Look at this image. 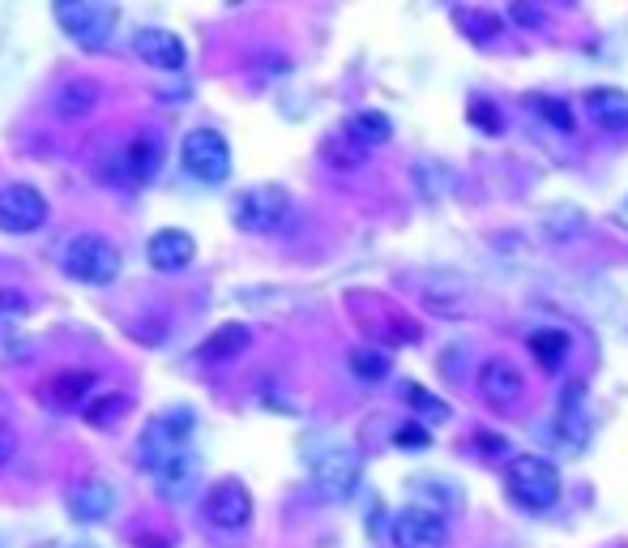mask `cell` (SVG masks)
I'll use <instances>...</instances> for the list:
<instances>
[{
	"label": "cell",
	"instance_id": "cell-1",
	"mask_svg": "<svg viewBox=\"0 0 628 548\" xmlns=\"http://www.w3.org/2000/svg\"><path fill=\"white\" fill-rule=\"evenodd\" d=\"M193 411L189 407H171L154 420H145L142 438H138V458L154 480V493L167 501H185L193 493L197 458H193Z\"/></svg>",
	"mask_w": 628,
	"mask_h": 548
},
{
	"label": "cell",
	"instance_id": "cell-2",
	"mask_svg": "<svg viewBox=\"0 0 628 548\" xmlns=\"http://www.w3.org/2000/svg\"><path fill=\"white\" fill-rule=\"evenodd\" d=\"M505 489L522 510L543 514V510H552L560 501V471L547 458H538V454H518L505 467Z\"/></svg>",
	"mask_w": 628,
	"mask_h": 548
},
{
	"label": "cell",
	"instance_id": "cell-3",
	"mask_svg": "<svg viewBox=\"0 0 628 548\" xmlns=\"http://www.w3.org/2000/svg\"><path fill=\"white\" fill-rule=\"evenodd\" d=\"M60 266H64L69 279H78V283H86V288H107V283H116V275H120V253H116L111 241L82 232V236H73V241L64 245Z\"/></svg>",
	"mask_w": 628,
	"mask_h": 548
},
{
	"label": "cell",
	"instance_id": "cell-4",
	"mask_svg": "<svg viewBox=\"0 0 628 548\" xmlns=\"http://www.w3.org/2000/svg\"><path fill=\"white\" fill-rule=\"evenodd\" d=\"M291 214V194L283 185H252L232 198V223L240 232L252 236H265V232H279Z\"/></svg>",
	"mask_w": 628,
	"mask_h": 548
},
{
	"label": "cell",
	"instance_id": "cell-5",
	"mask_svg": "<svg viewBox=\"0 0 628 548\" xmlns=\"http://www.w3.org/2000/svg\"><path fill=\"white\" fill-rule=\"evenodd\" d=\"M51 18L60 22V31L78 44V48H107L111 26H116V9L107 4H91V0H60L51 9Z\"/></svg>",
	"mask_w": 628,
	"mask_h": 548
},
{
	"label": "cell",
	"instance_id": "cell-6",
	"mask_svg": "<svg viewBox=\"0 0 628 548\" xmlns=\"http://www.w3.org/2000/svg\"><path fill=\"white\" fill-rule=\"evenodd\" d=\"M180 163L201 185H223L232 176V147L218 129H193V133H185Z\"/></svg>",
	"mask_w": 628,
	"mask_h": 548
},
{
	"label": "cell",
	"instance_id": "cell-7",
	"mask_svg": "<svg viewBox=\"0 0 628 548\" xmlns=\"http://www.w3.org/2000/svg\"><path fill=\"white\" fill-rule=\"evenodd\" d=\"M201 518H205V527H214L223 536L244 532L252 523V493L244 489L240 480H218L201 501Z\"/></svg>",
	"mask_w": 628,
	"mask_h": 548
},
{
	"label": "cell",
	"instance_id": "cell-8",
	"mask_svg": "<svg viewBox=\"0 0 628 548\" xmlns=\"http://www.w3.org/2000/svg\"><path fill=\"white\" fill-rule=\"evenodd\" d=\"M48 223V201L35 185H4L0 189V232H39Z\"/></svg>",
	"mask_w": 628,
	"mask_h": 548
},
{
	"label": "cell",
	"instance_id": "cell-9",
	"mask_svg": "<svg viewBox=\"0 0 628 548\" xmlns=\"http://www.w3.org/2000/svg\"><path fill=\"white\" fill-rule=\"evenodd\" d=\"M312 485H317L321 498H330V501L351 498L355 485H359V454L346 446L325 450V454L312 463Z\"/></svg>",
	"mask_w": 628,
	"mask_h": 548
},
{
	"label": "cell",
	"instance_id": "cell-10",
	"mask_svg": "<svg viewBox=\"0 0 628 548\" xmlns=\"http://www.w3.org/2000/svg\"><path fill=\"white\" fill-rule=\"evenodd\" d=\"M445 540H449V527L436 510L406 505L393 514V545L398 548H445Z\"/></svg>",
	"mask_w": 628,
	"mask_h": 548
},
{
	"label": "cell",
	"instance_id": "cell-11",
	"mask_svg": "<svg viewBox=\"0 0 628 548\" xmlns=\"http://www.w3.org/2000/svg\"><path fill=\"white\" fill-rule=\"evenodd\" d=\"M163 138L158 133H138V138H129V147L120 150V159H116V172H120V185H145L158 167H163Z\"/></svg>",
	"mask_w": 628,
	"mask_h": 548
},
{
	"label": "cell",
	"instance_id": "cell-12",
	"mask_svg": "<svg viewBox=\"0 0 628 548\" xmlns=\"http://www.w3.org/2000/svg\"><path fill=\"white\" fill-rule=\"evenodd\" d=\"M479 395L491 407H513V403L526 395V377L518 364H509L505 355H491L479 364Z\"/></svg>",
	"mask_w": 628,
	"mask_h": 548
},
{
	"label": "cell",
	"instance_id": "cell-13",
	"mask_svg": "<svg viewBox=\"0 0 628 548\" xmlns=\"http://www.w3.org/2000/svg\"><path fill=\"white\" fill-rule=\"evenodd\" d=\"M133 51L142 56L150 69H163V73H176V69H185V60H189L180 35H171V31H163V26L138 31V35H133Z\"/></svg>",
	"mask_w": 628,
	"mask_h": 548
},
{
	"label": "cell",
	"instance_id": "cell-14",
	"mask_svg": "<svg viewBox=\"0 0 628 548\" xmlns=\"http://www.w3.org/2000/svg\"><path fill=\"white\" fill-rule=\"evenodd\" d=\"M145 257H150V266H154V270L176 275V270H185V266L197 257V241L189 236V232H180V228H163V232H154V236H150Z\"/></svg>",
	"mask_w": 628,
	"mask_h": 548
},
{
	"label": "cell",
	"instance_id": "cell-15",
	"mask_svg": "<svg viewBox=\"0 0 628 548\" xmlns=\"http://www.w3.org/2000/svg\"><path fill=\"white\" fill-rule=\"evenodd\" d=\"M111 505H116V493H111L107 480H78V485L69 489V514H73L78 523H98V518H107Z\"/></svg>",
	"mask_w": 628,
	"mask_h": 548
},
{
	"label": "cell",
	"instance_id": "cell-16",
	"mask_svg": "<svg viewBox=\"0 0 628 548\" xmlns=\"http://www.w3.org/2000/svg\"><path fill=\"white\" fill-rule=\"evenodd\" d=\"M95 373L91 369H69V373H56V377H48V386L39 390V399L48 403V407H78V403L86 399L91 390H95Z\"/></svg>",
	"mask_w": 628,
	"mask_h": 548
},
{
	"label": "cell",
	"instance_id": "cell-17",
	"mask_svg": "<svg viewBox=\"0 0 628 548\" xmlns=\"http://www.w3.org/2000/svg\"><path fill=\"white\" fill-rule=\"evenodd\" d=\"M585 112H590V120H594L599 129H607V133H625L628 129V95L616 91V86L590 91V95H585Z\"/></svg>",
	"mask_w": 628,
	"mask_h": 548
},
{
	"label": "cell",
	"instance_id": "cell-18",
	"mask_svg": "<svg viewBox=\"0 0 628 548\" xmlns=\"http://www.w3.org/2000/svg\"><path fill=\"white\" fill-rule=\"evenodd\" d=\"M389 133H393V125L386 120V112H355V116H346V125H342V138H346L351 147H359L364 154L386 147Z\"/></svg>",
	"mask_w": 628,
	"mask_h": 548
},
{
	"label": "cell",
	"instance_id": "cell-19",
	"mask_svg": "<svg viewBox=\"0 0 628 548\" xmlns=\"http://www.w3.org/2000/svg\"><path fill=\"white\" fill-rule=\"evenodd\" d=\"M424 304H428L433 313H440V317H462L466 304H471V296H466V283H462V279L436 275V279L424 283Z\"/></svg>",
	"mask_w": 628,
	"mask_h": 548
},
{
	"label": "cell",
	"instance_id": "cell-20",
	"mask_svg": "<svg viewBox=\"0 0 628 548\" xmlns=\"http://www.w3.org/2000/svg\"><path fill=\"white\" fill-rule=\"evenodd\" d=\"M95 103H98V82H91V78H69V82L56 91L51 107H56V116L78 120V116L95 112Z\"/></svg>",
	"mask_w": 628,
	"mask_h": 548
},
{
	"label": "cell",
	"instance_id": "cell-21",
	"mask_svg": "<svg viewBox=\"0 0 628 548\" xmlns=\"http://www.w3.org/2000/svg\"><path fill=\"white\" fill-rule=\"evenodd\" d=\"M252 343V335H248V326L240 322H227V326H218L205 343H201V360H210V364H223V360H236L240 351H248Z\"/></svg>",
	"mask_w": 628,
	"mask_h": 548
},
{
	"label": "cell",
	"instance_id": "cell-22",
	"mask_svg": "<svg viewBox=\"0 0 628 548\" xmlns=\"http://www.w3.org/2000/svg\"><path fill=\"white\" fill-rule=\"evenodd\" d=\"M531 355L547 369V373H556L565 360H569V351H573V339L565 335V330H534L531 335Z\"/></svg>",
	"mask_w": 628,
	"mask_h": 548
},
{
	"label": "cell",
	"instance_id": "cell-23",
	"mask_svg": "<svg viewBox=\"0 0 628 548\" xmlns=\"http://www.w3.org/2000/svg\"><path fill=\"white\" fill-rule=\"evenodd\" d=\"M578 399H581V386H569L565 407H560V416H556V433H560V442L569 450H581L585 433H590V424H585V416H581Z\"/></svg>",
	"mask_w": 628,
	"mask_h": 548
},
{
	"label": "cell",
	"instance_id": "cell-24",
	"mask_svg": "<svg viewBox=\"0 0 628 548\" xmlns=\"http://www.w3.org/2000/svg\"><path fill=\"white\" fill-rule=\"evenodd\" d=\"M125 411H129V399H125V395H103V399H95L86 407V424H95V429H116Z\"/></svg>",
	"mask_w": 628,
	"mask_h": 548
},
{
	"label": "cell",
	"instance_id": "cell-25",
	"mask_svg": "<svg viewBox=\"0 0 628 548\" xmlns=\"http://www.w3.org/2000/svg\"><path fill=\"white\" fill-rule=\"evenodd\" d=\"M453 18H458V22L471 31V39H479V44L500 35V18H496V13H487V9H458Z\"/></svg>",
	"mask_w": 628,
	"mask_h": 548
},
{
	"label": "cell",
	"instance_id": "cell-26",
	"mask_svg": "<svg viewBox=\"0 0 628 548\" xmlns=\"http://www.w3.org/2000/svg\"><path fill=\"white\" fill-rule=\"evenodd\" d=\"M351 369H355L364 382H381L389 373V355L386 351H372V348H355L351 351Z\"/></svg>",
	"mask_w": 628,
	"mask_h": 548
},
{
	"label": "cell",
	"instance_id": "cell-27",
	"mask_svg": "<svg viewBox=\"0 0 628 548\" xmlns=\"http://www.w3.org/2000/svg\"><path fill=\"white\" fill-rule=\"evenodd\" d=\"M534 112H538L547 125H556L560 133H573V112L560 100H534Z\"/></svg>",
	"mask_w": 628,
	"mask_h": 548
},
{
	"label": "cell",
	"instance_id": "cell-28",
	"mask_svg": "<svg viewBox=\"0 0 628 548\" xmlns=\"http://www.w3.org/2000/svg\"><path fill=\"white\" fill-rule=\"evenodd\" d=\"M406 399L415 403V407H428V420H436V424H440V420L449 416V407H445L440 399H433V395H428L424 386H411V390H406Z\"/></svg>",
	"mask_w": 628,
	"mask_h": 548
},
{
	"label": "cell",
	"instance_id": "cell-29",
	"mask_svg": "<svg viewBox=\"0 0 628 548\" xmlns=\"http://www.w3.org/2000/svg\"><path fill=\"white\" fill-rule=\"evenodd\" d=\"M393 442L402 450H428V429H424V424H402V429L393 433Z\"/></svg>",
	"mask_w": 628,
	"mask_h": 548
},
{
	"label": "cell",
	"instance_id": "cell-30",
	"mask_svg": "<svg viewBox=\"0 0 628 548\" xmlns=\"http://www.w3.org/2000/svg\"><path fill=\"white\" fill-rule=\"evenodd\" d=\"M26 308H31V304H26L22 292H13V288L0 292V317H17V313H26Z\"/></svg>",
	"mask_w": 628,
	"mask_h": 548
},
{
	"label": "cell",
	"instance_id": "cell-31",
	"mask_svg": "<svg viewBox=\"0 0 628 548\" xmlns=\"http://www.w3.org/2000/svg\"><path fill=\"white\" fill-rule=\"evenodd\" d=\"M479 450H484V458H505L509 442L500 433H479Z\"/></svg>",
	"mask_w": 628,
	"mask_h": 548
},
{
	"label": "cell",
	"instance_id": "cell-32",
	"mask_svg": "<svg viewBox=\"0 0 628 548\" xmlns=\"http://www.w3.org/2000/svg\"><path fill=\"white\" fill-rule=\"evenodd\" d=\"M471 120H475V125H487V129H500V116H496V107H479V103H475V107H471Z\"/></svg>",
	"mask_w": 628,
	"mask_h": 548
},
{
	"label": "cell",
	"instance_id": "cell-33",
	"mask_svg": "<svg viewBox=\"0 0 628 548\" xmlns=\"http://www.w3.org/2000/svg\"><path fill=\"white\" fill-rule=\"evenodd\" d=\"M13 450H17V438H13L9 429H0V463H9V458H13Z\"/></svg>",
	"mask_w": 628,
	"mask_h": 548
},
{
	"label": "cell",
	"instance_id": "cell-34",
	"mask_svg": "<svg viewBox=\"0 0 628 548\" xmlns=\"http://www.w3.org/2000/svg\"><path fill=\"white\" fill-rule=\"evenodd\" d=\"M513 22H526V26H538V22H543V13H534V9H522V4H513Z\"/></svg>",
	"mask_w": 628,
	"mask_h": 548
},
{
	"label": "cell",
	"instance_id": "cell-35",
	"mask_svg": "<svg viewBox=\"0 0 628 548\" xmlns=\"http://www.w3.org/2000/svg\"><path fill=\"white\" fill-rule=\"evenodd\" d=\"M69 548H95V545H69Z\"/></svg>",
	"mask_w": 628,
	"mask_h": 548
}]
</instances>
